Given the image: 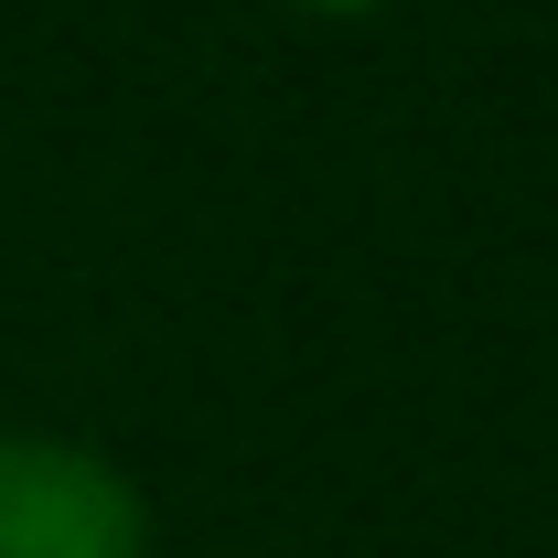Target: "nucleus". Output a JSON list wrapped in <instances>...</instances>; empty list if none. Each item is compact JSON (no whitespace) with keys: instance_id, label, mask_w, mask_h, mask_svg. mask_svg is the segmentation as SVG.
I'll return each instance as SVG.
<instances>
[{"instance_id":"f257e3e1","label":"nucleus","mask_w":558,"mask_h":558,"mask_svg":"<svg viewBox=\"0 0 558 558\" xmlns=\"http://www.w3.org/2000/svg\"><path fill=\"white\" fill-rule=\"evenodd\" d=\"M0 558H140V494L65 440H0Z\"/></svg>"},{"instance_id":"f03ea898","label":"nucleus","mask_w":558,"mask_h":558,"mask_svg":"<svg viewBox=\"0 0 558 558\" xmlns=\"http://www.w3.org/2000/svg\"><path fill=\"white\" fill-rule=\"evenodd\" d=\"M312 11H376V0H312Z\"/></svg>"}]
</instances>
